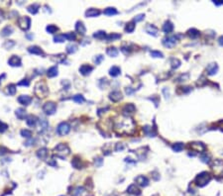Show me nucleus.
<instances>
[{
	"mask_svg": "<svg viewBox=\"0 0 223 196\" xmlns=\"http://www.w3.org/2000/svg\"><path fill=\"white\" fill-rule=\"evenodd\" d=\"M127 192L130 194H133V195H136V196H139L141 194V191L138 188V186L136 185V184H131V185L127 188Z\"/></svg>",
	"mask_w": 223,
	"mask_h": 196,
	"instance_id": "21",
	"label": "nucleus"
},
{
	"mask_svg": "<svg viewBox=\"0 0 223 196\" xmlns=\"http://www.w3.org/2000/svg\"><path fill=\"white\" fill-rule=\"evenodd\" d=\"M215 5H223V0H217V1H213Z\"/></svg>",
	"mask_w": 223,
	"mask_h": 196,
	"instance_id": "59",
	"label": "nucleus"
},
{
	"mask_svg": "<svg viewBox=\"0 0 223 196\" xmlns=\"http://www.w3.org/2000/svg\"><path fill=\"white\" fill-rule=\"evenodd\" d=\"M187 35L190 38H192V39H195V38H197L199 36V31H197L196 29H190L187 31Z\"/></svg>",
	"mask_w": 223,
	"mask_h": 196,
	"instance_id": "42",
	"label": "nucleus"
},
{
	"mask_svg": "<svg viewBox=\"0 0 223 196\" xmlns=\"http://www.w3.org/2000/svg\"><path fill=\"white\" fill-rule=\"evenodd\" d=\"M103 13L105 15H107V16H112V15H116L117 13H118V11H117L114 7H108V8L104 9Z\"/></svg>",
	"mask_w": 223,
	"mask_h": 196,
	"instance_id": "38",
	"label": "nucleus"
},
{
	"mask_svg": "<svg viewBox=\"0 0 223 196\" xmlns=\"http://www.w3.org/2000/svg\"><path fill=\"white\" fill-rule=\"evenodd\" d=\"M136 111V107L134 104L132 103H129V104H126L125 106L123 107L122 109V112H123V115L124 116H129L131 114H133V113Z\"/></svg>",
	"mask_w": 223,
	"mask_h": 196,
	"instance_id": "11",
	"label": "nucleus"
},
{
	"mask_svg": "<svg viewBox=\"0 0 223 196\" xmlns=\"http://www.w3.org/2000/svg\"><path fill=\"white\" fill-rule=\"evenodd\" d=\"M106 54L109 56H112V58H115V56H118V50L115 47H110L106 50Z\"/></svg>",
	"mask_w": 223,
	"mask_h": 196,
	"instance_id": "33",
	"label": "nucleus"
},
{
	"mask_svg": "<svg viewBox=\"0 0 223 196\" xmlns=\"http://www.w3.org/2000/svg\"><path fill=\"white\" fill-rule=\"evenodd\" d=\"M19 86H29L30 85V81L28 79H22L21 81L18 82Z\"/></svg>",
	"mask_w": 223,
	"mask_h": 196,
	"instance_id": "58",
	"label": "nucleus"
},
{
	"mask_svg": "<svg viewBox=\"0 0 223 196\" xmlns=\"http://www.w3.org/2000/svg\"><path fill=\"white\" fill-rule=\"evenodd\" d=\"M113 129L118 135H132L134 134L136 125L130 117L124 116L114 123Z\"/></svg>",
	"mask_w": 223,
	"mask_h": 196,
	"instance_id": "1",
	"label": "nucleus"
},
{
	"mask_svg": "<svg viewBox=\"0 0 223 196\" xmlns=\"http://www.w3.org/2000/svg\"><path fill=\"white\" fill-rule=\"evenodd\" d=\"M43 111L47 115H54L57 111V105L53 101H49L43 105Z\"/></svg>",
	"mask_w": 223,
	"mask_h": 196,
	"instance_id": "8",
	"label": "nucleus"
},
{
	"mask_svg": "<svg viewBox=\"0 0 223 196\" xmlns=\"http://www.w3.org/2000/svg\"><path fill=\"white\" fill-rule=\"evenodd\" d=\"M103 56L102 55H98L96 56L95 58H94V63H96V65H100V63L103 61Z\"/></svg>",
	"mask_w": 223,
	"mask_h": 196,
	"instance_id": "54",
	"label": "nucleus"
},
{
	"mask_svg": "<svg viewBox=\"0 0 223 196\" xmlns=\"http://www.w3.org/2000/svg\"><path fill=\"white\" fill-rule=\"evenodd\" d=\"M16 85L15 84H9L6 86V94L8 95H14L16 93Z\"/></svg>",
	"mask_w": 223,
	"mask_h": 196,
	"instance_id": "35",
	"label": "nucleus"
},
{
	"mask_svg": "<svg viewBox=\"0 0 223 196\" xmlns=\"http://www.w3.org/2000/svg\"><path fill=\"white\" fill-rule=\"evenodd\" d=\"M39 9H40V5L39 4H31V5H29L28 8H27L28 12L31 13V14H37L38 11H39Z\"/></svg>",
	"mask_w": 223,
	"mask_h": 196,
	"instance_id": "34",
	"label": "nucleus"
},
{
	"mask_svg": "<svg viewBox=\"0 0 223 196\" xmlns=\"http://www.w3.org/2000/svg\"><path fill=\"white\" fill-rule=\"evenodd\" d=\"M28 52L32 55H38V56H44V52L40 47L38 46H31L28 48Z\"/></svg>",
	"mask_w": 223,
	"mask_h": 196,
	"instance_id": "17",
	"label": "nucleus"
},
{
	"mask_svg": "<svg viewBox=\"0 0 223 196\" xmlns=\"http://www.w3.org/2000/svg\"><path fill=\"white\" fill-rule=\"evenodd\" d=\"M15 115H16L18 119L23 120L25 118H27V111H26L24 108H18L16 109V111H15Z\"/></svg>",
	"mask_w": 223,
	"mask_h": 196,
	"instance_id": "22",
	"label": "nucleus"
},
{
	"mask_svg": "<svg viewBox=\"0 0 223 196\" xmlns=\"http://www.w3.org/2000/svg\"><path fill=\"white\" fill-rule=\"evenodd\" d=\"M48 127H49V123H48L47 120L40 119L39 121H38V131L41 132V133L44 131H46L48 129Z\"/></svg>",
	"mask_w": 223,
	"mask_h": 196,
	"instance_id": "18",
	"label": "nucleus"
},
{
	"mask_svg": "<svg viewBox=\"0 0 223 196\" xmlns=\"http://www.w3.org/2000/svg\"><path fill=\"white\" fill-rule=\"evenodd\" d=\"M209 159H210V157H209V154H202L201 156H200V160H201L203 163H205V164H209Z\"/></svg>",
	"mask_w": 223,
	"mask_h": 196,
	"instance_id": "50",
	"label": "nucleus"
},
{
	"mask_svg": "<svg viewBox=\"0 0 223 196\" xmlns=\"http://www.w3.org/2000/svg\"><path fill=\"white\" fill-rule=\"evenodd\" d=\"M7 129H8V125L4 122L0 121V133H4Z\"/></svg>",
	"mask_w": 223,
	"mask_h": 196,
	"instance_id": "53",
	"label": "nucleus"
},
{
	"mask_svg": "<svg viewBox=\"0 0 223 196\" xmlns=\"http://www.w3.org/2000/svg\"><path fill=\"white\" fill-rule=\"evenodd\" d=\"M21 136L22 137H24L26 139H31L32 137V131L31 130H28V129H23L21 130Z\"/></svg>",
	"mask_w": 223,
	"mask_h": 196,
	"instance_id": "43",
	"label": "nucleus"
},
{
	"mask_svg": "<svg viewBox=\"0 0 223 196\" xmlns=\"http://www.w3.org/2000/svg\"><path fill=\"white\" fill-rule=\"evenodd\" d=\"M135 181H136V184H137V185H140V186H142V187L148 186V184H149V179L147 178L146 176H144V175H139V176H137V177L135 178Z\"/></svg>",
	"mask_w": 223,
	"mask_h": 196,
	"instance_id": "13",
	"label": "nucleus"
},
{
	"mask_svg": "<svg viewBox=\"0 0 223 196\" xmlns=\"http://www.w3.org/2000/svg\"><path fill=\"white\" fill-rule=\"evenodd\" d=\"M70 131V125L67 122H62L59 124L58 128H57V133L60 136H67Z\"/></svg>",
	"mask_w": 223,
	"mask_h": 196,
	"instance_id": "7",
	"label": "nucleus"
},
{
	"mask_svg": "<svg viewBox=\"0 0 223 196\" xmlns=\"http://www.w3.org/2000/svg\"><path fill=\"white\" fill-rule=\"evenodd\" d=\"M8 65L11 66H21L22 65V61L20 59V56H11L10 59H8Z\"/></svg>",
	"mask_w": 223,
	"mask_h": 196,
	"instance_id": "12",
	"label": "nucleus"
},
{
	"mask_svg": "<svg viewBox=\"0 0 223 196\" xmlns=\"http://www.w3.org/2000/svg\"><path fill=\"white\" fill-rule=\"evenodd\" d=\"M67 39H66V36L63 35V34H59V35H57L54 37V42L55 43H63Z\"/></svg>",
	"mask_w": 223,
	"mask_h": 196,
	"instance_id": "41",
	"label": "nucleus"
},
{
	"mask_svg": "<svg viewBox=\"0 0 223 196\" xmlns=\"http://www.w3.org/2000/svg\"><path fill=\"white\" fill-rule=\"evenodd\" d=\"M190 148L195 150V152H203V150H205V146L202 144V143H192L190 145Z\"/></svg>",
	"mask_w": 223,
	"mask_h": 196,
	"instance_id": "23",
	"label": "nucleus"
},
{
	"mask_svg": "<svg viewBox=\"0 0 223 196\" xmlns=\"http://www.w3.org/2000/svg\"><path fill=\"white\" fill-rule=\"evenodd\" d=\"M39 120L37 119V117L33 116V115H29L27 116V118H26V123H27V125L29 127H34L36 126V124L38 123Z\"/></svg>",
	"mask_w": 223,
	"mask_h": 196,
	"instance_id": "25",
	"label": "nucleus"
},
{
	"mask_svg": "<svg viewBox=\"0 0 223 196\" xmlns=\"http://www.w3.org/2000/svg\"><path fill=\"white\" fill-rule=\"evenodd\" d=\"M17 24L19 26V28L22 29L23 31H27L31 27V19L28 16H22L19 17L17 20Z\"/></svg>",
	"mask_w": 223,
	"mask_h": 196,
	"instance_id": "6",
	"label": "nucleus"
},
{
	"mask_svg": "<svg viewBox=\"0 0 223 196\" xmlns=\"http://www.w3.org/2000/svg\"><path fill=\"white\" fill-rule=\"evenodd\" d=\"M71 165L77 169H81L82 167H84L82 161H81V157H74V159L73 160V161H71Z\"/></svg>",
	"mask_w": 223,
	"mask_h": 196,
	"instance_id": "24",
	"label": "nucleus"
},
{
	"mask_svg": "<svg viewBox=\"0 0 223 196\" xmlns=\"http://www.w3.org/2000/svg\"><path fill=\"white\" fill-rule=\"evenodd\" d=\"M66 39L67 40V41H74L75 40V34L74 33H71V32H70V33H67L66 34Z\"/></svg>",
	"mask_w": 223,
	"mask_h": 196,
	"instance_id": "52",
	"label": "nucleus"
},
{
	"mask_svg": "<svg viewBox=\"0 0 223 196\" xmlns=\"http://www.w3.org/2000/svg\"><path fill=\"white\" fill-rule=\"evenodd\" d=\"M217 70H218V66L216 63H210V65H208V66H207V73L210 75L215 74L217 73Z\"/></svg>",
	"mask_w": 223,
	"mask_h": 196,
	"instance_id": "31",
	"label": "nucleus"
},
{
	"mask_svg": "<svg viewBox=\"0 0 223 196\" xmlns=\"http://www.w3.org/2000/svg\"><path fill=\"white\" fill-rule=\"evenodd\" d=\"M171 63H172V67H173V69H177V67L180 66V62L177 59H175V58H173L171 59Z\"/></svg>",
	"mask_w": 223,
	"mask_h": 196,
	"instance_id": "49",
	"label": "nucleus"
},
{
	"mask_svg": "<svg viewBox=\"0 0 223 196\" xmlns=\"http://www.w3.org/2000/svg\"><path fill=\"white\" fill-rule=\"evenodd\" d=\"M58 73H59V69H58V66H54L50 67V69H49L48 71H47L48 77H51V78L57 76Z\"/></svg>",
	"mask_w": 223,
	"mask_h": 196,
	"instance_id": "27",
	"label": "nucleus"
},
{
	"mask_svg": "<svg viewBox=\"0 0 223 196\" xmlns=\"http://www.w3.org/2000/svg\"><path fill=\"white\" fill-rule=\"evenodd\" d=\"M124 148H125V146L122 143H117L116 146H115V150L116 152H121V150H123Z\"/></svg>",
	"mask_w": 223,
	"mask_h": 196,
	"instance_id": "55",
	"label": "nucleus"
},
{
	"mask_svg": "<svg viewBox=\"0 0 223 196\" xmlns=\"http://www.w3.org/2000/svg\"><path fill=\"white\" fill-rule=\"evenodd\" d=\"M210 167L215 175L223 177V161L219 160V159L214 160L212 161V164H210Z\"/></svg>",
	"mask_w": 223,
	"mask_h": 196,
	"instance_id": "5",
	"label": "nucleus"
},
{
	"mask_svg": "<svg viewBox=\"0 0 223 196\" xmlns=\"http://www.w3.org/2000/svg\"><path fill=\"white\" fill-rule=\"evenodd\" d=\"M5 77V74L4 73H3L2 75H0V81H1L2 80V78H4Z\"/></svg>",
	"mask_w": 223,
	"mask_h": 196,
	"instance_id": "64",
	"label": "nucleus"
},
{
	"mask_svg": "<svg viewBox=\"0 0 223 196\" xmlns=\"http://www.w3.org/2000/svg\"><path fill=\"white\" fill-rule=\"evenodd\" d=\"M211 180V175L209 172L207 171H203L201 173H199V174L196 176L194 181L196 183V185H198L200 187L202 186H205L207 183Z\"/></svg>",
	"mask_w": 223,
	"mask_h": 196,
	"instance_id": "4",
	"label": "nucleus"
},
{
	"mask_svg": "<svg viewBox=\"0 0 223 196\" xmlns=\"http://www.w3.org/2000/svg\"><path fill=\"white\" fill-rule=\"evenodd\" d=\"M14 46H15V42H14L13 40L6 41V42L3 44V48L6 49V50H10V49H12Z\"/></svg>",
	"mask_w": 223,
	"mask_h": 196,
	"instance_id": "47",
	"label": "nucleus"
},
{
	"mask_svg": "<svg viewBox=\"0 0 223 196\" xmlns=\"http://www.w3.org/2000/svg\"><path fill=\"white\" fill-rule=\"evenodd\" d=\"M92 70H93V67L89 65H82L79 67V73H81V74L84 75V76L90 74V73H91Z\"/></svg>",
	"mask_w": 223,
	"mask_h": 196,
	"instance_id": "16",
	"label": "nucleus"
},
{
	"mask_svg": "<svg viewBox=\"0 0 223 196\" xmlns=\"http://www.w3.org/2000/svg\"><path fill=\"white\" fill-rule=\"evenodd\" d=\"M93 38H95V39H98V40H104L105 38H106V33L104 31H97L93 34Z\"/></svg>",
	"mask_w": 223,
	"mask_h": 196,
	"instance_id": "39",
	"label": "nucleus"
},
{
	"mask_svg": "<svg viewBox=\"0 0 223 196\" xmlns=\"http://www.w3.org/2000/svg\"><path fill=\"white\" fill-rule=\"evenodd\" d=\"M121 38V35L120 34H116V33H112V34H109V35H106V38H105V40H106V42H112V41H116Z\"/></svg>",
	"mask_w": 223,
	"mask_h": 196,
	"instance_id": "32",
	"label": "nucleus"
},
{
	"mask_svg": "<svg viewBox=\"0 0 223 196\" xmlns=\"http://www.w3.org/2000/svg\"><path fill=\"white\" fill-rule=\"evenodd\" d=\"M54 150H55V154H57V157H60V159H65V157H67L70 154V149L69 148V146L67 144H63V143H60V144L57 145Z\"/></svg>",
	"mask_w": 223,
	"mask_h": 196,
	"instance_id": "2",
	"label": "nucleus"
},
{
	"mask_svg": "<svg viewBox=\"0 0 223 196\" xmlns=\"http://www.w3.org/2000/svg\"><path fill=\"white\" fill-rule=\"evenodd\" d=\"M71 196H89V194H88V191L84 187L77 186L74 189Z\"/></svg>",
	"mask_w": 223,
	"mask_h": 196,
	"instance_id": "10",
	"label": "nucleus"
},
{
	"mask_svg": "<svg viewBox=\"0 0 223 196\" xmlns=\"http://www.w3.org/2000/svg\"><path fill=\"white\" fill-rule=\"evenodd\" d=\"M77 51V46L75 44H70V45H67V54H74L75 52Z\"/></svg>",
	"mask_w": 223,
	"mask_h": 196,
	"instance_id": "37",
	"label": "nucleus"
},
{
	"mask_svg": "<svg viewBox=\"0 0 223 196\" xmlns=\"http://www.w3.org/2000/svg\"><path fill=\"white\" fill-rule=\"evenodd\" d=\"M34 92H35V94L39 98H44L49 94V88H48V86L45 82L40 81V82H37L36 83Z\"/></svg>",
	"mask_w": 223,
	"mask_h": 196,
	"instance_id": "3",
	"label": "nucleus"
},
{
	"mask_svg": "<svg viewBox=\"0 0 223 196\" xmlns=\"http://www.w3.org/2000/svg\"><path fill=\"white\" fill-rule=\"evenodd\" d=\"M48 156V150L46 148H41L37 150V157L41 160H45Z\"/></svg>",
	"mask_w": 223,
	"mask_h": 196,
	"instance_id": "28",
	"label": "nucleus"
},
{
	"mask_svg": "<svg viewBox=\"0 0 223 196\" xmlns=\"http://www.w3.org/2000/svg\"><path fill=\"white\" fill-rule=\"evenodd\" d=\"M146 32L148 33L149 35H152V36H154V37L158 36V28H157V27H155L154 25H151V24L147 25V27H146Z\"/></svg>",
	"mask_w": 223,
	"mask_h": 196,
	"instance_id": "26",
	"label": "nucleus"
},
{
	"mask_svg": "<svg viewBox=\"0 0 223 196\" xmlns=\"http://www.w3.org/2000/svg\"><path fill=\"white\" fill-rule=\"evenodd\" d=\"M109 99H110L112 102H118L121 99H122V93L118 90H115V91H112L109 94Z\"/></svg>",
	"mask_w": 223,
	"mask_h": 196,
	"instance_id": "15",
	"label": "nucleus"
},
{
	"mask_svg": "<svg viewBox=\"0 0 223 196\" xmlns=\"http://www.w3.org/2000/svg\"><path fill=\"white\" fill-rule=\"evenodd\" d=\"M18 102L24 105V106H28V105L32 102V97L29 95H20L18 97Z\"/></svg>",
	"mask_w": 223,
	"mask_h": 196,
	"instance_id": "14",
	"label": "nucleus"
},
{
	"mask_svg": "<svg viewBox=\"0 0 223 196\" xmlns=\"http://www.w3.org/2000/svg\"><path fill=\"white\" fill-rule=\"evenodd\" d=\"M100 15V11L95 8H89L85 11V16L89 17V18H93V17H97Z\"/></svg>",
	"mask_w": 223,
	"mask_h": 196,
	"instance_id": "19",
	"label": "nucleus"
},
{
	"mask_svg": "<svg viewBox=\"0 0 223 196\" xmlns=\"http://www.w3.org/2000/svg\"><path fill=\"white\" fill-rule=\"evenodd\" d=\"M3 20H4V14H3L2 11L0 10V23H1Z\"/></svg>",
	"mask_w": 223,
	"mask_h": 196,
	"instance_id": "60",
	"label": "nucleus"
},
{
	"mask_svg": "<svg viewBox=\"0 0 223 196\" xmlns=\"http://www.w3.org/2000/svg\"><path fill=\"white\" fill-rule=\"evenodd\" d=\"M46 31L48 33H50V34H55L56 32H58V27L55 26V25H52V24L48 25L46 27Z\"/></svg>",
	"mask_w": 223,
	"mask_h": 196,
	"instance_id": "46",
	"label": "nucleus"
},
{
	"mask_svg": "<svg viewBox=\"0 0 223 196\" xmlns=\"http://www.w3.org/2000/svg\"><path fill=\"white\" fill-rule=\"evenodd\" d=\"M134 91H135V90H132L131 87H129V88L127 87V88H126V93H127V94H131V93H133Z\"/></svg>",
	"mask_w": 223,
	"mask_h": 196,
	"instance_id": "61",
	"label": "nucleus"
},
{
	"mask_svg": "<svg viewBox=\"0 0 223 196\" xmlns=\"http://www.w3.org/2000/svg\"><path fill=\"white\" fill-rule=\"evenodd\" d=\"M102 164H103V160L101 159V157H97V159L94 160V164H95V167H101Z\"/></svg>",
	"mask_w": 223,
	"mask_h": 196,
	"instance_id": "57",
	"label": "nucleus"
},
{
	"mask_svg": "<svg viewBox=\"0 0 223 196\" xmlns=\"http://www.w3.org/2000/svg\"><path fill=\"white\" fill-rule=\"evenodd\" d=\"M173 30V23L171 21H167V22H165V24H164V26H163V31L166 33V34H169V33H171L172 31Z\"/></svg>",
	"mask_w": 223,
	"mask_h": 196,
	"instance_id": "30",
	"label": "nucleus"
},
{
	"mask_svg": "<svg viewBox=\"0 0 223 196\" xmlns=\"http://www.w3.org/2000/svg\"><path fill=\"white\" fill-rule=\"evenodd\" d=\"M143 131H144L145 134L148 135L149 137H155V135H156L155 133H153V129L149 126H145L144 128H143Z\"/></svg>",
	"mask_w": 223,
	"mask_h": 196,
	"instance_id": "45",
	"label": "nucleus"
},
{
	"mask_svg": "<svg viewBox=\"0 0 223 196\" xmlns=\"http://www.w3.org/2000/svg\"><path fill=\"white\" fill-rule=\"evenodd\" d=\"M73 100L74 101V102H77V103H84V97L81 95V94H77V95H74V97H73Z\"/></svg>",
	"mask_w": 223,
	"mask_h": 196,
	"instance_id": "44",
	"label": "nucleus"
},
{
	"mask_svg": "<svg viewBox=\"0 0 223 196\" xmlns=\"http://www.w3.org/2000/svg\"><path fill=\"white\" fill-rule=\"evenodd\" d=\"M121 73V69L119 66H113L110 69H109V74L111 75L112 77H116L118 76V75Z\"/></svg>",
	"mask_w": 223,
	"mask_h": 196,
	"instance_id": "29",
	"label": "nucleus"
},
{
	"mask_svg": "<svg viewBox=\"0 0 223 196\" xmlns=\"http://www.w3.org/2000/svg\"><path fill=\"white\" fill-rule=\"evenodd\" d=\"M177 38L179 36H169V37H166L165 39L163 40V44L165 47L167 48H173L175 47L177 43Z\"/></svg>",
	"mask_w": 223,
	"mask_h": 196,
	"instance_id": "9",
	"label": "nucleus"
},
{
	"mask_svg": "<svg viewBox=\"0 0 223 196\" xmlns=\"http://www.w3.org/2000/svg\"><path fill=\"white\" fill-rule=\"evenodd\" d=\"M218 43H219V45H220V46H223V36L219 37V39H218Z\"/></svg>",
	"mask_w": 223,
	"mask_h": 196,
	"instance_id": "62",
	"label": "nucleus"
},
{
	"mask_svg": "<svg viewBox=\"0 0 223 196\" xmlns=\"http://www.w3.org/2000/svg\"><path fill=\"white\" fill-rule=\"evenodd\" d=\"M13 31H14V30H13L12 27H11V26H5V27L2 29L1 34H2V36L7 37V36L11 35V34L13 33Z\"/></svg>",
	"mask_w": 223,
	"mask_h": 196,
	"instance_id": "36",
	"label": "nucleus"
},
{
	"mask_svg": "<svg viewBox=\"0 0 223 196\" xmlns=\"http://www.w3.org/2000/svg\"><path fill=\"white\" fill-rule=\"evenodd\" d=\"M135 30V23L134 22H130V23H128L127 25H126V27H125V31L127 32V33H132Z\"/></svg>",
	"mask_w": 223,
	"mask_h": 196,
	"instance_id": "48",
	"label": "nucleus"
},
{
	"mask_svg": "<svg viewBox=\"0 0 223 196\" xmlns=\"http://www.w3.org/2000/svg\"><path fill=\"white\" fill-rule=\"evenodd\" d=\"M184 147V145L183 144V143H177V144H173V145L172 149H173V152L180 153V152H181V150H183Z\"/></svg>",
	"mask_w": 223,
	"mask_h": 196,
	"instance_id": "40",
	"label": "nucleus"
},
{
	"mask_svg": "<svg viewBox=\"0 0 223 196\" xmlns=\"http://www.w3.org/2000/svg\"><path fill=\"white\" fill-rule=\"evenodd\" d=\"M75 31H77L78 34H81V35H84L85 34L86 28L81 21H77V23H75Z\"/></svg>",
	"mask_w": 223,
	"mask_h": 196,
	"instance_id": "20",
	"label": "nucleus"
},
{
	"mask_svg": "<svg viewBox=\"0 0 223 196\" xmlns=\"http://www.w3.org/2000/svg\"><path fill=\"white\" fill-rule=\"evenodd\" d=\"M144 18H145V14H139V15H137V16L134 18L133 22H134V23H137V22L142 21Z\"/></svg>",
	"mask_w": 223,
	"mask_h": 196,
	"instance_id": "56",
	"label": "nucleus"
},
{
	"mask_svg": "<svg viewBox=\"0 0 223 196\" xmlns=\"http://www.w3.org/2000/svg\"><path fill=\"white\" fill-rule=\"evenodd\" d=\"M150 55L153 56V58H163V54L159 51H151Z\"/></svg>",
	"mask_w": 223,
	"mask_h": 196,
	"instance_id": "51",
	"label": "nucleus"
},
{
	"mask_svg": "<svg viewBox=\"0 0 223 196\" xmlns=\"http://www.w3.org/2000/svg\"><path fill=\"white\" fill-rule=\"evenodd\" d=\"M218 124H219V125H221V126H220V129L223 131V121H220Z\"/></svg>",
	"mask_w": 223,
	"mask_h": 196,
	"instance_id": "63",
	"label": "nucleus"
}]
</instances>
